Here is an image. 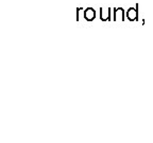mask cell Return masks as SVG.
I'll return each instance as SVG.
<instances>
[{"label":"cell","instance_id":"5","mask_svg":"<svg viewBox=\"0 0 153 143\" xmlns=\"http://www.w3.org/2000/svg\"><path fill=\"white\" fill-rule=\"evenodd\" d=\"M82 10H83L82 7H78V9H76V21H79V20H80V18H79V17H80V12H81Z\"/></svg>","mask_w":153,"mask_h":143},{"label":"cell","instance_id":"4","mask_svg":"<svg viewBox=\"0 0 153 143\" xmlns=\"http://www.w3.org/2000/svg\"><path fill=\"white\" fill-rule=\"evenodd\" d=\"M100 19L101 21H110L111 20V7L104 10L100 7Z\"/></svg>","mask_w":153,"mask_h":143},{"label":"cell","instance_id":"3","mask_svg":"<svg viewBox=\"0 0 153 143\" xmlns=\"http://www.w3.org/2000/svg\"><path fill=\"white\" fill-rule=\"evenodd\" d=\"M118 19H120L121 21H124V19H126L124 18V10L122 7H115L114 9V18H113V20L116 21Z\"/></svg>","mask_w":153,"mask_h":143},{"label":"cell","instance_id":"1","mask_svg":"<svg viewBox=\"0 0 153 143\" xmlns=\"http://www.w3.org/2000/svg\"><path fill=\"white\" fill-rule=\"evenodd\" d=\"M127 17L130 21H135L138 20V3L136 4V7H130L127 12Z\"/></svg>","mask_w":153,"mask_h":143},{"label":"cell","instance_id":"2","mask_svg":"<svg viewBox=\"0 0 153 143\" xmlns=\"http://www.w3.org/2000/svg\"><path fill=\"white\" fill-rule=\"evenodd\" d=\"M83 16L87 21H93L94 19L96 18V11L93 7H87V9L84 10Z\"/></svg>","mask_w":153,"mask_h":143}]
</instances>
